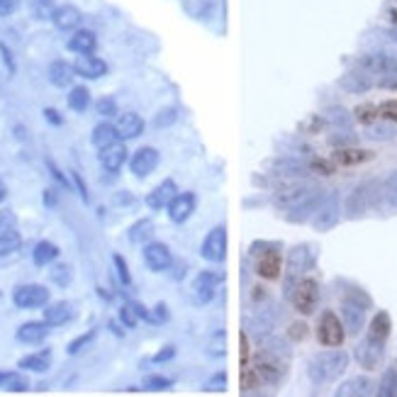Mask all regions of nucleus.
Returning <instances> with one entry per match:
<instances>
[{"label": "nucleus", "instance_id": "32", "mask_svg": "<svg viewBox=\"0 0 397 397\" xmlns=\"http://www.w3.org/2000/svg\"><path fill=\"white\" fill-rule=\"evenodd\" d=\"M371 158H373L371 151H363V149H339L334 154V161L339 166H359V163L371 161Z\"/></svg>", "mask_w": 397, "mask_h": 397}, {"label": "nucleus", "instance_id": "49", "mask_svg": "<svg viewBox=\"0 0 397 397\" xmlns=\"http://www.w3.org/2000/svg\"><path fill=\"white\" fill-rule=\"evenodd\" d=\"M383 20L390 27H397V0H385L383 5Z\"/></svg>", "mask_w": 397, "mask_h": 397}, {"label": "nucleus", "instance_id": "55", "mask_svg": "<svg viewBox=\"0 0 397 397\" xmlns=\"http://www.w3.org/2000/svg\"><path fill=\"white\" fill-rule=\"evenodd\" d=\"M112 261H115V266H117V276H120V281L124 283V285H129V281H132V278H129V271H127V263H124V259L122 256H115Z\"/></svg>", "mask_w": 397, "mask_h": 397}, {"label": "nucleus", "instance_id": "9", "mask_svg": "<svg viewBox=\"0 0 397 397\" xmlns=\"http://www.w3.org/2000/svg\"><path fill=\"white\" fill-rule=\"evenodd\" d=\"M13 303L22 310H35V308H47L49 303V290L39 283H27V285L15 288Z\"/></svg>", "mask_w": 397, "mask_h": 397}, {"label": "nucleus", "instance_id": "54", "mask_svg": "<svg viewBox=\"0 0 397 397\" xmlns=\"http://www.w3.org/2000/svg\"><path fill=\"white\" fill-rule=\"evenodd\" d=\"M20 8V0H0V18H10Z\"/></svg>", "mask_w": 397, "mask_h": 397}, {"label": "nucleus", "instance_id": "2", "mask_svg": "<svg viewBox=\"0 0 397 397\" xmlns=\"http://www.w3.org/2000/svg\"><path fill=\"white\" fill-rule=\"evenodd\" d=\"M254 368H256L261 383L278 385L283 380V376L288 373V356H281V354H276V351H271L268 346H263V349L254 356Z\"/></svg>", "mask_w": 397, "mask_h": 397}, {"label": "nucleus", "instance_id": "23", "mask_svg": "<svg viewBox=\"0 0 397 397\" xmlns=\"http://www.w3.org/2000/svg\"><path fill=\"white\" fill-rule=\"evenodd\" d=\"M281 271H283V256L278 251H273V249L266 251L256 263V273L261 278H266V281H276V278L281 276Z\"/></svg>", "mask_w": 397, "mask_h": 397}, {"label": "nucleus", "instance_id": "14", "mask_svg": "<svg viewBox=\"0 0 397 397\" xmlns=\"http://www.w3.org/2000/svg\"><path fill=\"white\" fill-rule=\"evenodd\" d=\"M158 166V151L154 146H141V149L134 151L132 161H129V168L137 178H146L149 173H154Z\"/></svg>", "mask_w": 397, "mask_h": 397}, {"label": "nucleus", "instance_id": "25", "mask_svg": "<svg viewBox=\"0 0 397 397\" xmlns=\"http://www.w3.org/2000/svg\"><path fill=\"white\" fill-rule=\"evenodd\" d=\"M339 397H368L373 395V383L371 378H363V376H356L351 380H346L342 388L337 390Z\"/></svg>", "mask_w": 397, "mask_h": 397}, {"label": "nucleus", "instance_id": "34", "mask_svg": "<svg viewBox=\"0 0 397 397\" xmlns=\"http://www.w3.org/2000/svg\"><path fill=\"white\" fill-rule=\"evenodd\" d=\"M56 256H59V249L52 241H39L32 251V259H35L37 266H49L52 261H56Z\"/></svg>", "mask_w": 397, "mask_h": 397}, {"label": "nucleus", "instance_id": "22", "mask_svg": "<svg viewBox=\"0 0 397 397\" xmlns=\"http://www.w3.org/2000/svg\"><path fill=\"white\" fill-rule=\"evenodd\" d=\"M390 332H393V320H390L388 312H376V317L371 320V327H368V339L378 344H388Z\"/></svg>", "mask_w": 397, "mask_h": 397}, {"label": "nucleus", "instance_id": "57", "mask_svg": "<svg viewBox=\"0 0 397 397\" xmlns=\"http://www.w3.org/2000/svg\"><path fill=\"white\" fill-rule=\"evenodd\" d=\"M239 344H241V371H244V368H249V339H246V334H241L239 337Z\"/></svg>", "mask_w": 397, "mask_h": 397}, {"label": "nucleus", "instance_id": "37", "mask_svg": "<svg viewBox=\"0 0 397 397\" xmlns=\"http://www.w3.org/2000/svg\"><path fill=\"white\" fill-rule=\"evenodd\" d=\"M90 105V90L86 86H76L69 93V107L76 112H86Z\"/></svg>", "mask_w": 397, "mask_h": 397}, {"label": "nucleus", "instance_id": "48", "mask_svg": "<svg viewBox=\"0 0 397 397\" xmlns=\"http://www.w3.org/2000/svg\"><path fill=\"white\" fill-rule=\"evenodd\" d=\"M95 110H98L100 117H112V115H117V103L112 98H103V100H98Z\"/></svg>", "mask_w": 397, "mask_h": 397}, {"label": "nucleus", "instance_id": "13", "mask_svg": "<svg viewBox=\"0 0 397 397\" xmlns=\"http://www.w3.org/2000/svg\"><path fill=\"white\" fill-rule=\"evenodd\" d=\"M219 283H222V273H217V271H202V273H197L195 283H192V293H195L197 303L207 305L214 298V293H217Z\"/></svg>", "mask_w": 397, "mask_h": 397}, {"label": "nucleus", "instance_id": "60", "mask_svg": "<svg viewBox=\"0 0 397 397\" xmlns=\"http://www.w3.org/2000/svg\"><path fill=\"white\" fill-rule=\"evenodd\" d=\"M5 197H8V188H5V183L0 180V202H3Z\"/></svg>", "mask_w": 397, "mask_h": 397}, {"label": "nucleus", "instance_id": "8", "mask_svg": "<svg viewBox=\"0 0 397 397\" xmlns=\"http://www.w3.org/2000/svg\"><path fill=\"white\" fill-rule=\"evenodd\" d=\"M317 339H320V344L327 346V349H334V346L344 344V339H346L344 322L339 320L332 310H327L325 315L320 317V325H317Z\"/></svg>", "mask_w": 397, "mask_h": 397}, {"label": "nucleus", "instance_id": "3", "mask_svg": "<svg viewBox=\"0 0 397 397\" xmlns=\"http://www.w3.org/2000/svg\"><path fill=\"white\" fill-rule=\"evenodd\" d=\"M312 263H315V251H312V246L308 244H300V246H293L290 251H288V261H285V295L290 298L295 283L300 281V278H305V273L312 268Z\"/></svg>", "mask_w": 397, "mask_h": 397}, {"label": "nucleus", "instance_id": "58", "mask_svg": "<svg viewBox=\"0 0 397 397\" xmlns=\"http://www.w3.org/2000/svg\"><path fill=\"white\" fill-rule=\"evenodd\" d=\"M175 356V349L173 346H166L163 351H158V354L154 356V363H163V361H171Z\"/></svg>", "mask_w": 397, "mask_h": 397}, {"label": "nucleus", "instance_id": "26", "mask_svg": "<svg viewBox=\"0 0 397 397\" xmlns=\"http://www.w3.org/2000/svg\"><path fill=\"white\" fill-rule=\"evenodd\" d=\"M339 83H342V88L349 90V93H366V90H371L373 86H376V81H373V78L368 76L366 71H351V73H346V76Z\"/></svg>", "mask_w": 397, "mask_h": 397}, {"label": "nucleus", "instance_id": "15", "mask_svg": "<svg viewBox=\"0 0 397 397\" xmlns=\"http://www.w3.org/2000/svg\"><path fill=\"white\" fill-rule=\"evenodd\" d=\"M383 356H385V344H378L368 337H366V342H361L356 346V361H359L363 368H368V371H376L380 366V361H383Z\"/></svg>", "mask_w": 397, "mask_h": 397}, {"label": "nucleus", "instance_id": "41", "mask_svg": "<svg viewBox=\"0 0 397 397\" xmlns=\"http://www.w3.org/2000/svg\"><path fill=\"white\" fill-rule=\"evenodd\" d=\"M354 115H356V120L363 122V124H368V127H371V124L380 117V115H378V107L373 105V103H363V105H359V107L354 110Z\"/></svg>", "mask_w": 397, "mask_h": 397}, {"label": "nucleus", "instance_id": "35", "mask_svg": "<svg viewBox=\"0 0 397 397\" xmlns=\"http://www.w3.org/2000/svg\"><path fill=\"white\" fill-rule=\"evenodd\" d=\"M151 234H154V222H151V219H139V222H134L127 229V239L132 241V244L146 241Z\"/></svg>", "mask_w": 397, "mask_h": 397}, {"label": "nucleus", "instance_id": "43", "mask_svg": "<svg viewBox=\"0 0 397 397\" xmlns=\"http://www.w3.org/2000/svg\"><path fill=\"white\" fill-rule=\"evenodd\" d=\"M327 120L332 124H337V127H349L351 124V115L344 110V107H332V110L327 112Z\"/></svg>", "mask_w": 397, "mask_h": 397}, {"label": "nucleus", "instance_id": "20", "mask_svg": "<svg viewBox=\"0 0 397 397\" xmlns=\"http://www.w3.org/2000/svg\"><path fill=\"white\" fill-rule=\"evenodd\" d=\"M98 158H100V166H103L105 171L117 173L124 166V161H127V146H124L122 141H115V144L100 149Z\"/></svg>", "mask_w": 397, "mask_h": 397}, {"label": "nucleus", "instance_id": "42", "mask_svg": "<svg viewBox=\"0 0 397 397\" xmlns=\"http://www.w3.org/2000/svg\"><path fill=\"white\" fill-rule=\"evenodd\" d=\"M259 385H261V378H259L256 368H254V366L244 368V371H241V388H244V393H251V390L259 388Z\"/></svg>", "mask_w": 397, "mask_h": 397}, {"label": "nucleus", "instance_id": "46", "mask_svg": "<svg viewBox=\"0 0 397 397\" xmlns=\"http://www.w3.org/2000/svg\"><path fill=\"white\" fill-rule=\"evenodd\" d=\"M378 115L388 122L397 124V100H385L383 105H378Z\"/></svg>", "mask_w": 397, "mask_h": 397}, {"label": "nucleus", "instance_id": "31", "mask_svg": "<svg viewBox=\"0 0 397 397\" xmlns=\"http://www.w3.org/2000/svg\"><path fill=\"white\" fill-rule=\"evenodd\" d=\"M93 144L98 146V149H105V146H110V144H115V141H120V137H117V129H115V124H110V122H100V124H95V129H93Z\"/></svg>", "mask_w": 397, "mask_h": 397}, {"label": "nucleus", "instance_id": "10", "mask_svg": "<svg viewBox=\"0 0 397 397\" xmlns=\"http://www.w3.org/2000/svg\"><path fill=\"white\" fill-rule=\"evenodd\" d=\"M202 259L210 261V263H222L227 259V229L224 227H214V229L207 232V236L202 239L200 249Z\"/></svg>", "mask_w": 397, "mask_h": 397}, {"label": "nucleus", "instance_id": "53", "mask_svg": "<svg viewBox=\"0 0 397 397\" xmlns=\"http://www.w3.org/2000/svg\"><path fill=\"white\" fill-rule=\"evenodd\" d=\"M0 54H3V64H5V69H8V73L13 76L15 71H18V66H15V59H13V52H10L8 47H5L3 42H0Z\"/></svg>", "mask_w": 397, "mask_h": 397}, {"label": "nucleus", "instance_id": "45", "mask_svg": "<svg viewBox=\"0 0 397 397\" xmlns=\"http://www.w3.org/2000/svg\"><path fill=\"white\" fill-rule=\"evenodd\" d=\"M173 385L171 378H163V376H149L144 378V388L146 390H168Z\"/></svg>", "mask_w": 397, "mask_h": 397}, {"label": "nucleus", "instance_id": "47", "mask_svg": "<svg viewBox=\"0 0 397 397\" xmlns=\"http://www.w3.org/2000/svg\"><path fill=\"white\" fill-rule=\"evenodd\" d=\"M93 339H95V332H93V329H90L88 334H81V337L73 339V342L69 344V354H71V356H76L78 351H83V346H88L90 342H93Z\"/></svg>", "mask_w": 397, "mask_h": 397}, {"label": "nucleus", "instance_id": "30", "mask_svg": "<svg viewBox=\"0 0 397 397\" xmlns=\"http://www.w3.org/2000/svg\"><path fill=\"white\" fill-rule=\"evenodd\" d=\"M49 363H52V354H49V351H37V354L22 356L20 363H18V368H22V371L44 373L49 368Z\"/></svg>", "mask_w": 397, "mask_h": 397}, {"label": "nucleus", "instance_id": "50", "mask_svg": "<svg viewBox=\"0 0 397 397\" xmlns=\"http://www.w3.org/2000/svg\"><path fill=\"white\" fill-rule=\"evenodd\" d=\"M175 115H178V112H175V107H166V110H161L156 115L154 124H156V127H168V124L175 122Z\"/></svg>", "mask_w": 397, "mask_h": 397}, {"label": "nucleus", "instance_id": "56", "mask_svg": "<svg viewBox=\"0 0 397 397\" xmlns=\"http://www.w3.org/2000/svg\"><path fill=\"white\" fill-rule=\"evenodd\" d=\"M288 334H290V339H295V342H303V339L308 337V325H303V322H295Z\"/></svg>", "mask_w": 397, "mask_h": 397}, {"label": "nucleus", "instance_id": "59", "mask_svg": "<svg viewBox=\"0 0 397 397\" xmlns=\"http://www.w3.org/2000/svg\"><path fill=\"white\" fill-rule=\"evenodd\" d=\"M44 115H47L54 124H61V117H56V115H59V112H56V110H44Z\"/></svg>", "mask_w": 397, "mask_h": 397}, {"label": "nucleus", "instance_id": "29", "mask_svg": "<svg viewBox=\"0 0 397 397\" xmlns=\"http://www.w3.org/2000/svg\"><path fill=\"white\" fill-rule=\"evenodd\" d=\"M95 47H98V39L90 30H76L69 39V49L76 54H93Z\"/></svg>", "mask_w": 397, "mask_h": 397}, {"label": "nucleus", "instance_id": "52", "mask_svg": "<svg viewBox=\"0 0 397 397\" xmlns=\"http://www.w3.org/2000/svg\"><path fill=\"white\" fill-rule=\"evenodd\" d=\"M52 278L59 285H66V283L71 281V268L69 266H56V268L52 271Z\"/></svg>", "mask_w": 397, "mask_h": 397}, {"label": "nucleus", "instance_id": "18", "mask_svg": "<svg viewBox=\"0 0 397 397\" xmlns=\"http://www.w3.org/2000/svg\"><path fill=\"white\" fill-rule=\"evenodd\" d=\"M52 22H54L56 30L73 32V30H78V27H81L83 15H81V10H78L76 5H59V8L54 10V15H52Z\"/></svg>", "mask_w": 397, "mask_h": 397}, {"label": "nucleus", "instance_id": "6", "mask_svg": "<svg viewBox=\"0 0 397 397\" xmlns=\"http://www.w3.org/2000/svg\"><path fill=\"white\" fill-rule=\"evenodd\" d=\"M290 300L300 315H312L317 310V303H320V285H317L315 278H300L290 293Z\"/></svg>", "mask_w": 397, "mask_h": 397}, {"label": "nucleus", "instance_id": "24", "mask_svg": "<svg viewBox=\"0 0 397 397\" xmlns=\"http://www.w3.org/2000/svg\"><path fill=\"white\" fill-rule=\"evenodd\" d=\"M49 334V325L47 322H25L18 329V342L22 344H42Z\"/></svg>", "mask_w": 397, "mask_h": 397}, {"label": "nucleus", "instance_id": "39", "mask_svg": "<svg viewBox=\"0 0 397 397\" xmlns=\"http://www.w3.org/2000/svg\"><path fill=\"white\" fill-rule=\"evenodd\" d=\"M378 395H383V397L397 395V368H388V371H385L383 380H380Z\"/></svg>", "mask_w": 397, "mask_h": 397}, {"label": "nucleus", "instance_id": "12", "mask_svg": "<svg viewBox=\"0 0 397 397\" xmlns=\"http://www.w3.org/2000/svg\"><path fill=\"white\" fill-rule=\"evenodd\" d=\"M144 263L149 266V271H154V273H163V271L171 268L173 256H171V251H168L166 244L151 241L144 246Z\"/></svg>", "mask_w": 397, "mask_h": 397}, {"label": "nucleus", "instance_id": "38", "mask_svg": "<svg viewBox=\"0 0 397 397\" xmlns=\"http://www.w3.org/2000/svg\"><path fill=\"white\" fill-rule=\"evenodd\" d=\"M205 351L210 356H214V359H222V356H227V334L222 332V329H217V332L207 339Z\"/></svg>", "mask_w": 397, "mask_h": 397}, {"label": "nucleus", "instance_id": "27", "mask_svg": "<svg viewBox=\"0 0 397 397\" xmlns=\"http://www.w3.org/2000/svg\"><path fill=\"white\" fill-rule=\"evenodd\" d=\"M73 317V308L71 303H47V310H44V322H47L49 327H61L66 325Z\"/></svg>", "mask_w": 397, "mask_h": 397}, {"label": "nucleus", "instance_id": "19", "mask_svg": "<svg viewBox=\"0 0 397 397\" xmlns=\"http://www.w3.org/2000/svg\"><path fill=\"white\" fill-rule=\"evenodd\" d=\"M175 195H178V185H175V180L166 178V180H161L149 195H146V205H149L151 210H163V207L171 205V200Z\"/></svg>", "mask_w": 397, "mask_h": 397}, {"label": "nucleus", "instance_id": "33", "mask_svg": "<svg viewBox=\"0 0 397 397\" xmlns=\"http://www.w3.org/2000/svg\"><path fill=\"white\" fill-rule=\"evenodd\" d=\"M0 388L8 393H27L30 390V380L22 373H0Z\"/></svg>", "mask_w": 397, "mask_h": 397}, {"label": "nucleus", "instance_id": "21", "mask_svg": "<svg viewBox=\"0 0 397 397\" xmlns=\"http://www.w3.org/2000/svg\"><path fill=\"white\" fill-rule=\"evenodd\" d=\"M115 129L120 139H134L144 132V120H141L137 112H124V115L117 117Z\"/></svg>", "mask_w": 397, "mask_h": 397}, {"label": "nucleus", "instance_id": "36", "mask_svg": "<svg viewBox=\"0 0 397 397\" xmlns=\"http://www.w3.org/2000/svg\"><path fill=\"white\" fill-rule=\"evenodd\" d=\"M22 246V236L15 229H3L0 232V256H10Z\"/></svg>", "mask_w": 397, "mask_h": 397}, {"label": "nucleus", "instance_id": "5", "mask_svg": "<svg viewBox=\"0 0 397 397\" xmlns=\"http://www.w3.org/2000/svg\"><path fill=\"white\" fill-rule=\"evenodd\" d=\"M368 305H371V300L359 290H349V295L344 298V303H342L344 329L351 334V337H356V334L363 329V325H366V308Z\"/></svg>", "mask_w": 397, "mask_h": 397}, {"label": "nucleus", "instance_id": "4", "mask_svg": "<svg viewBox=\"0 0 397 397\" xmlns=\"http://www.w3.org/2000/svg\"><path fill=\"white\" fill-rule=\"evenodd\" d=\"M376 197H378V180H366V183L356 185L344 200V214L349 219L363 217L368 210L376 207Z\"/></svg>", "mask_w": 397, "mask_h": 397}, {"label": "nucleus", "instance_id": "11", "mask_svg": "<svg viewBox=\"0 0 397 397\" xmlns=\"http://www.w3.org/2000/svg\"><path fill=\"white\" fill-rule=\"evenodd\" d=\"M376 210H380L383 214H397V171L378 183Z\"/></svg>", "mask_w": 397, "mask_h": 397}, {"label": "nucleus", "instance_id": "1", "mask_svg": "<svg viewBox=\"0 0 397 397\" xmlns=\"http://www.w3.org/2000/svg\"><path fill=\"white\" fill-rule=\"evenodd\" d=\"M349 368V354L342 349H329L317 354L308 366V376L315 385H327L334 383L337 378L344 376V371Z\"/></svg>", "mask_w": 397, "mask_h": 397}, {"label": "nucleus", "instance_id": "17", "mask_svg": "<svg viewBox=\"0 0 397 397\" xmlns=\"http://www.w3.org/2000/svg\"><path fill=\"white\" fill-rule=\"evenodd\" d=\"M73 69H76V76L88 78V81H95V78H103L107 73V64L103 59H98V56H93V54H81L76 59V64H73Z\"/></svg>", "mask_w": 397, "mask_h": 397}, {"label": "nucleus", "instance_id": "51", "mask_svg": "<svg viewBox=\"0 0 397 397\" xmlns=\"http://www.w3.org/2000/svg\"><path fill=\"white\" fill-rule=\"evenodd\" d=\"M120 317H122V322H124V325H127L129 329L137 327V322H139V312L134 310V305H127V308H122Z\"/></svg>", "mask_w": 397, "mask_h": 397}, {"label": "nucleus", "instance_id": "61", "mask_svg": "<svg viewBox=\"0 0 397 397\" xmlns=\"http://www.w3.org/2000/svg\"><path fill=\"white\" fill-rule=\"evenodd\" d=\"M8 219H10L8 214H3V212H0V232L5 229V224H8Z\"/></svg>", "mask_w": 397, "mask_h": 397}, {"label": "nucleus", "instance_id": "28", "mask_svg": "<svg viewBox=\"0 0 397 397\" xmlns=\"http://www.w3.org/2000/svg\"><path fill=\"white\" fill-rule=\"evenodd\" d=\"M73 78H76V69H73L71 64H66V61H54V64L49 66V81H52L56 88L71 86Z\"/></svg>", "mask_w": 397, "mask_h": 397}, {"label": "nucleus", "instance_id": "16", "mask_svg": "<svg viewBox=\"0 0 397 397\" xmlns=\"http://www.w3.org/2000/svg\"><path fill=\"white\" fill-rule=\"evenodd\" d=\"M195 205H197V200H195L192 192H178V195L171 200V205L166 207L168 217H171V222H175V224L188 222L190 214L195 212Z\"/></svg>", "mask_w": 397, "mask_h": 397}, {"label": "nucleus", "instance_id": "40", "mask_svg": "<svg viewBox=\"0 0 397 397\" xmlns=\"http://www.w3.org/2000/svg\"><path fill=\"white\" fill-rule=\"evenodd\" d=\"M30 10H32V15H35L37 20H52L56 5H54V0H32Z\"/></svg>", "mask_w": 397, "mask_h": 397}, {"label": "nucleus", "instance_id": "7", "mask_svg": "<svg viewBox=\"0 0 397 397\" xmlns=\"http://www.w3.org/2000/svg\"><path fill=\"white\" fill-rule=\"evenodd\" d=\"M339 217H342L339 195L337 192H329V195H322L320 205H317L315 214H312V227H315L317 232H329L332 227H337Z\"/></svg>", "mask_w": 397, "mask_h": 397}, {"label": "nucleus", "instance_id": "44", "mask_svg": "<svg viewBox=\"0 0 397 397\" xmlns=\"http://www.w3.org/2000/svg\"><path fill=\"white\" fill-rule=\"evenodd\" d=\"M205 390L207 393H224L227 390V373H214L212 378H207Z\"/></svg>", "mask_w": 397, "mask_h": 397}]
</instances>
